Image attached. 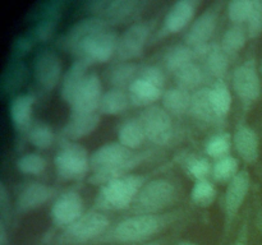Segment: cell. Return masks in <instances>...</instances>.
I'll use <instances>...</instances> for the list:
<instances>
[{
    "label": "cell",
    "mask_w": 262,
    "mask_h": 245,
    "mask_svg": "<svg viewBox=\"0 0 262 245\" xmlns=\"http://www.w3.org/2000/svg\"><path fill=\"white\" fill-rule=\"evenodd\" d=\"M179 217V212L156 214H133L107 230L99 239V244H138L148 242L155 235L170 226ZM151 241V240H150Z\"/></svg>",
    "instance_id": "obj_2"
},
{
    "label": "cell",
    "mask_w": 262,
    "mask_h": 245,
    "mask_svg": "<svg viewBox=\"0 0 262 245\" xmlns=\"http://www.w3.org/2000/svg\"><path fill=\"white\" fill-rule=\"evenodd\" d=\"M248 38L247 30L246 26H237L233 24L232 27L228 28L225 33L223 35L222 41H220V47L224 50L229 58L235 56L243 47L246 46Z\"/></svg>",
    "instance_id": "obj_36"
},
{
    "label": "cell",
    "mask_w": 262,
    "mask_h": 245,
    "mask_svg": "<svg viewBox=\"0 0 262 245\" xmlns=\"http://www.w3.org/2000/svg\"><path fill=\"white\" fill-rule=\"evenodd\" d=\"M223 8L224 3L215 2L209 5L201 14L197 15L184 35V43L192 50L210 45V40L216 30Z\"/></svg>",
    "instance_id": "obj_12"
},
{
    "label": "cell",
    "mask_w": 262,
    "mask_h": 245,
    "mask_svg": "<svg viewBox=\"0 0 262 245\" xmlns=\"http://www.w3.org/2000/svg\"><path fill=\"white\" fill-rule=\"evenodd\" d=\"M193 61H196L193 51H192V48L189 47V46H187L186 43H178V45L171 46V47L166 51L165 56H164L165 69L168 71H170L173 76L177 71H179L186 65L193 63Z\"/></svg>",
    "instance_id": "obj_35"
},
{
    "label": "cell",
    "mask_w": 262,
    "mask_h": 245,
    "mask_svg": "<svg viewBox=\"0 0 262 245\" xmlns=\"http://www.w3.org/2000/svg\"><path fill=\"white\" fill-rule=\"evenodd\" d=\"M141 66L133 61H117L106 70V79L113 88L127 91L138 76Z\"/></svg>",
    "instance_id": "obj_27"
},
{
    "label": "cell",
    "mask_w": 262,
    "mask_h": 245,
    "mask_svg": "<svg viewBox=\"0 0 262 245\" xmlns=\"http://www.w3.org/2000/svg\"><path fill=\"white\" fill-rule=\"evenodd\" d=\"M140 245H164L163 240H151V241L145 242V244H140Z\"/></svg>",
    "instance_id": "obj_51"
},
{
    "label": "cell",
    "mask_w": 262,
    "mask_h": 245,
    "mask_svg": "<svg viewBox=\"0 0 262 245\" xmlns=\"http://www.w3.org/2000/svg\"><path fill=\"white\" fill-rule=\"evenodd\" d=\"M251 188V175L248 170L243 168L238 173V175L228 183L227 190L224 194V203H223V212H224V229L225 234L230 231L232 224L235 217L239 213Z\"/></svg>",
    "instance_id": "obj_13"
},
{
    "label": "cell",
    "mask_w": 262,
    "mask_h": 245,
    "mask_svg": "<svg viewBox=\"0 0 262 245\" xmlns=\"http://www.w3.org/2000/svg\"><path fill=\"white\" fill-rule=\"evenodd\" d=\"M146 139L145 130L138 119L125 120L118 129V142L130 151L142 147Z\"/></svg>",
    "instance_id": "obj_32"
},
{
    "label": "cell",
    "mask_w": 262,
    "mask_h": 245,
    "mask_svg": "<svg viewBox=\"0 0 262 245\" xmlns=\"http://www.w3.org/2000/svg\"><path fill=\"white\" fill-rule=\"evenodd\" d=\"M205 70L196 61L188 64L174 74L177 87L184 89L187 92H196L197 89L202 88V83L205 81Z\"/></svg>",
    "instance_id": "obj_34"
},
{
    "label": "cell",
    "mask_w": 262,
    "mask_h": 245,
    "mask_svg": "<svg viewBox=\"0 0 262 245\" xmlns=\"http://www.w3.org/2000/svg\"><path fill=\"white\" fill-rule=\"evenodd\" d=\"M189 114L196 120L207 124L219 121L210 100V87H202L192 93Z\"/></svg>",
    "instance_id": "obj_28"
},
{
    "label": "cell",
    "mask_w": 262,
    "mask_h": 245,
    "mask_svg": "<svg viewBox=\"0 0 262 245\" xmlns=\"http://www.w3.org/2000/svg\"><path fill=\"white\" fill-rule=\"evenodd\" d=\"M260 74H261V79H262V61H261V65H260Z\"/></svg>",
    "instance_id": "obj_53"
},
{
    "label": "cell",
    "mask_w": 262,
    "mask_h": 245,
    "mask_svg": "<svg viewBox=\"0 0 262 245\" xmlns=\"http://www.w3.org/2000/svg\"><path fill=\"white\" fill-rule=\"evenodd\" d=\"M201 3L197 0H179L176 2L166 13L163 20V27L159 32V37L176 35L191 26Z\"/></svg>",
    "instance_id": "obj_19"
},
{
    "label": "cell",
    "mask_w": 262,
    "mask_h": 245,
    "mask_svg": "<svg viewBox=\"0 0 262 245\" xmlns=\"http://www.w3.org/2000/svg\"><path fill=\"white\" fill-rule=\"evenodd\" d=\"M27 139L38 150H48L55 140V134L46 122H33L27 130Z\"/></svg>",
    "instance_id": "obj_38"
},
{
    "label": "cell",
    "mask_w": 262,
    "mask_h": 245,
    "mask_svg": "<svg viewBox=\"0 0 262 245\" xmlns=\"http://www.w3.org/2000/svg\"><path fill=\"white\" fill-rule=\"evenodd\" d=\"M90 64L79 59H74L73 63L69 65L67 71H64L63 79L60 83V96L68 105H71L72 100L79 91L83 84L84 79L90 74Z\"/></svg>",
    "instance_id": "obj_24"
},
{
    "label": "cell",
    "mask_w": 262,
    "mask_h": 245,
    "mask_svg": "<svg viewBox=\"0 0 262 245\" xmlns=\"http://www.w3.org/2000/svg\"><path fill=\"white\" fill-rule=\"evenodd\" d=\"M102 82L96 73L90 71L83 84L72 100L71 115H87L99 112L100 102L102 99Z\"/></svg>",
    "instance_id": "obj_18"
},
{
    "label": "cell",
    "mask_w": 262,
    "mask_h": 245,
    "mask_svg": "<svg viewBox=\"0 0 262 245\" xmlns=\"http://www.w3.org/2000/svg\"><path fill=\"white\" fill-rule=\"evenodd\" d=\"M83 209L84 202L81 194L76 190H67L54 199L50 217L55 226L66 229L84 213Z\"/></svg>",
    "instance_id": "obj_17"
},
{
    "label": "cell",
    "mask_w": 262,
    "mask_h": 245,
    "mask_svg": "<svg viewBox=\"0 0 262 245\" xmlns=\"http://www.w3.org/2000/svg\"><path fill=\"white\" fill-rule=\"evenodd\" d=\"M35 102V96L31 93H19L10 100L9 117L15 130L27 132L28 128L31 127Z\"/></svg>",
    "instance_id": "obj_25"
},
{
    "label": "cell",
    "mask_w": 262,
    "mask_h": 245,
    "mask_svg": "<svg viewBox=\"0 0 262 245\" xmlns=\"http://www.w3.org/2000/svg\"><path fill=\"white\" fill-rule=\"evenodd\" d=\"M36 41L30 33L20 35L13 41L12 47H10V59L15 60H25L26 56L31 53V50L35 46Z\"/></svg>",
    "instance_id": "obj_45"
},
{
    "label": "cell",
    "mask_w": 262,
    "mask_h": 245,
    "mask_svg": "<svg viewBox=\"0 0 262 245\" xmlns=\"http://www.w3.org/2000/svg\"><path fill=\"white\" fill-rule=\"evenodd\" d=\"M152 33V27L148 22H136L130 24L118 40L115 58L118 61H132L142 55L146 45Z\"/></svg>",
    "instance_id": "obj_14"
},
{
    "label": "cell",
    "mask_w": 262,
    "mask_h": 245,
    "mask_svg": "<svg viewBox=\"0 0 262 245\" xmlns=\"http://www.w3.org/2000/svg\"><path fill=\"white\" fill-rule=\"evenodd\" d=\"M66 3L60 0H49L41 3L38 9L36 10L35 23L28 31L31 36L35 38L36 42H48L55 33L58 28L59 19L63 14Z\"/></svg>",
    "instance_id": "obj_15"
},
{
    "label": "cell",
    "mask_w": 262,
    "mask_h": 245,
    "mask_svg": "<svg viewBox=\"0 0 262 245\" xmlns=\"http://www.w3.org/2000/svg\"><path fill=\"white\" fill-rule=\"evenodd\" d=\"M253 0H232L227 4L228 18L233 24L246 26L251 9H252Z\"/></svg>",
    "instance_id": "obj_43"
},
{
    "label": "cell",
    "mask_w": 262,
    "mask_h": 245,
    "mask_svg": "<svg viewBox=\"0 0 262 245\" xmlns=\"http://www.w3.org/2000/svg\"><path fill=\"white\" fill-rule=\"evenodd\" d=\"M233 145L238 156L248 165H252L260 156V138L257 132L247 124H239L233 134Z\"/></svg>",
    "instance_id": "obj_22"
},
{
    "label": "cell",
    "mask_w": 262,
    "mask_h": 245,
    "mask_svg": "<svg viewBox=\"0 0 262 245\" xmlns=\"http://www.w3.org/2000/svg\"><path fill=\"white\" fill-rule=\"evenodd\" d=\"M33 81L43 93L54 91L63 79V64L54 50L43 47L36 53L31 66Z\"/></svg>",
    "instance_id": "obj_9"
},
{
    "label": "cell",
    "mask_w": 262,
    "mask_h": 245,
    "mask_svg": "<svg viewBox=\"0 0 262 245\" xmlns=\"http://www.w3.org/2000/svg\"><path fill=\"white\" fill-rule=\"evenodd\" d=\"M177 197V188L168 179H155L142 186L132 208L136 214L161 213L173 204Z\"/></svg>",
    "instance_id": "obj_6"
},
{
    "label": "cell",
    "mask_w": 262,
    "mask_h": 245,
    "mask_svg": "<svg viewBox=\"0 0 262 245\" xmlns=\"http://www.w3.org/2000/svg\"><path fill=\"white\" fill-rule=\"evenodd\" d=\"M246 30L250 40H255L262 35V0H253Z\"/></svg>",
    "instance_id": "obj_44"
},
{
    "label": "cell",
    "mask_w": 262,
    "mask_h": 245,
    "mask_svg": "<svg viewBox=\"0 0 262 245\" xmlns=\"http://www.w3.org/2000/svg\"><path fill=\"white\" fill-rule=\"evenodd\" d=\"M127 92L132 106L146 109V107L152 106V105H155L156 101L161 100L164 89L159 88L158 86L152 84L151 82L137 76V78L133 81V83L130 84Z\"/></svg>",
    "instance_id": "obj_26"
},
{
    "label": "cell",
    "mask_w": 262,
    "mask_h": 245,
    "mask_svg": "<svg viewBox=\"0 0 262 245\" xmlns=\"http://www.w3.org/2000/svg\"><path fill=\"white\" fill-rule=\"evenodd\" d=\"M54 163L60 179L67 181L81 180L91 171V155L79 143L63 140L54 158Z\"/></svg>",
    "instance_id": "obj_5"
},
{
    "label": "cell",
    "mask_w": 262,
    "mask_h": 245,
    "mask_svg": "<svg viewBox=\"0 0 262 245\" xmlns=\"http://www.w3.org/2000/svg\"><path fill=\"white\" fill-rule=\"evenodd\" d=\"M56 197V189L40 181L28 183L20 189L15 202L17 213H28L45 206Z\"/></svg>",
    "instance_id": "obj_20"
},
{
    "label": "cell",
    "mask_w": 262,
    "mask_h": 245,
    "mask_svg": "<svg viewBox=\"0 0 262 245\" xmlns=\"http://www.w3.org/2000/svg\"><path fill=\"white\" fill-rule=\"evenodd\" d=\"M30 78V68L25 60L10 59L0 78V91L4 97H15Z\"/></svg>",
    "instance_id": "obj_21"
},
{
    "label": "cell",
    "mask_w": 262,
    "mask_h": 245,
    "mask_svg": "<svg viewBox=\"0 0 262 245\" xmlns=\"http://www.w3.org/2000/svg\"><path fill=\"white\" fill-rule=\"evenodd\" d=\"M112 227L106 214L100 211H90L82 214L77 221L67 226L56 236V245H81L97 242Z\"/></svg>",
    "instance_id": "obj_4"
},
{
    "label": "cell",
    "mask_w": 262,
    "mask_h": 245,
    "mask_svg": "<svg viewBox=\"0 0 262 245\" xmlns=\"http://www.w3.org/2000/svg\"><path fill=\"white\" fill-rule=\"evenodd\" d=\"M130 106L129 96L125 89L110 88L109 91L104 92L101 102H100L99 114L115 116L127 111Z\"/></svg>",
    "instance_id": "obj_30"
},
{
    "label": "cell",
    "mask_w": 262,
    "mask_h": 245,
    "mask_svg": "<svg viewBox=\"0 0 262 245\" xmlns=\"http://www.w3.org/2000/svg\"><path fill=\"white\" fill-rule=\"evenodd\" d=\"M256 224H257L258 229H260L261 234H262V208L257 209V212H256Z\"/></svg>",
    "instance_id": "obj_50"
},
{
    "label": "cell",
    "mask_w": 262,
    "mask_h": 245,
    "mask_svg": "<svg viewBox=\"0 0 262 245\" xmlns=\"http://www.w3.org/2000/svg\"><path fill=\"white\" fill-rule=\"evenodd\" d=\"M112 27L102 18L87 15L77 20L66 31V33L59 40V47L77 58L81 48L90 38Z\"/></svg>",
    "instance_id": "obj_10"
},
{
    "label": "cell",
    "mask_w": 262,
    "mask_h": 245,
    "mask_svg": "<svg viewBox=\"0 0 262 245\" xmlns=\"http://www.w3.org/2000/svg\"><path fill=\"white\" fill-rule=\"evenodd\" d=\"M146 5L147 2L140 0H92L84 4V9L89 15L102 18L112 27L135 18Z\"/></svg>",
    "instance_id": "obj_8"
},
{
    "label": "cell",
    "mask_w": 262,
    "mask_h": 245,
    "mask_svg": "<svg viewBox=\"0 0 262 245\" xmlns=\"http://www.w3.org/2000/svg\"><path fill=\"white\" fill-rule=\"evenodd\" d=\"M233 89L242 104L243 110L248 111L257 102L262 93L260 68L255 59H247L233 71Z\"/></svg>",
    "instance_id": "obj_7"
},
{
    "label": "cell",
    "mask_w": 262,
    "mask_h": 245,
    "mask_svg": "<svg viewBox=\"0 0 262 245\" xmlns=\"http://www.w3.org/2000/svg\"><path fill=\"white\" fill-rule=\"evenodd\" d=\"M151 155V151L133 152L119 142L106 143L91 153L92 174L89 181L101 186L107 181L129 175L130 171L148 160Z\"/></svg>",
    "instance_id": "obj_1"
},
{
    "label": "cell",
    "mask_w": 262,
    "mask_h": 245,
    "mask_svg": "<svg viewBox=\"0 0 262 245\" xmlns=\"http://www.w3.org/2000/svg\"><path fill=\"white\" fill-rule=\"evenodd\" d=\"M138 120L142 124L147 140L156 145H164L171 142L176 134L171 115L163 106L152 105L141 112Z\"/></svg>",
    "instance_id": "obj_11"
},
{
    "label": "cell",
    "mask_w": 262,
    "mask_h": 245,
    "mask_svg": "<svg viewBox=\"0 0 262 245\" xmlns=\"http://www.w3.org/2000/svg\"><path fill=\"white\" fill-rule=\"evenodd\" d=\"M178 245H199V244H194V242H189V241H183V242H179Z\"/></svg>",
    "instance_id": "obj_52"
},
{
    "label": "cell",
    "mask_w": 262,
    "mask_h": 245,
    "mask_svg": "<svg viewBox=\"0 0 262 245\" xmlns=\"http://www.w3.org/2000/svg\"><path fill=\"white\" fill-rule=\"evenodd\" d=\"M191 99V92L184 91L179 87H173V88L164 91L163 97H161V104L171 116H181V115L189 112Z\"/></svg>",
    "instance_id": "obj_31"
},
{
    "label": "cell",
    "mask_w": 262,
    "mask_h": 245,
    "mask_svg": "<svg viewBox=\"0 0 262 245\" xmlns=\"http://www.w3.org/2000/svg\"><path fill=\"white\" fill-rule=\"evenodd\" d=\"M248 234H250V221H248L247 217V218L243 221L242 227H241L237 239L233 242V245H248Z\"/></svg>",
    "instance_id": "obj_48"
},
{
    "label": "cell",
    "mask_w": 262,
    "mask_h": 245,
    "mask_svg": "<svg viewBox=\"0 0 262 245\" xmlns=\"http://www.w3.org/2000/svg\"><path fill=\"white\" fill-rule=\"evenodd\" d=\"M138 77L151 82V83L155 84V86H158L159 88L161 89H164V86H165V76H164V71L161 70L159 66H155V65L141 66L140 71H138Z\"/></svg>",
    "instance_id": "obj_46"
},
{
    "label": "cell",
    "mask_w": 262,
    "mask_h": 245,
    "mask_svg": "<svg viewBox=\"0 0 262 245\" xmlns=\"http://www.w3.org/2000/svg\"><path fill=\"white\" fill-rule=\"evenodd\" d=\"M0 245H9L7 224L3 221H0Z\"/></svg>",
    "instance_id": "obj_49"
},
{
    "label": "cell",
    "mask_w": 262,
    "mask_h": 245,
    "mask_svg": "<svg viewBox=\"0 0 262 245\" xmlns=\"http://www.w3.org/2000/svg\"><path fill=\"white\" fill-rule=\"evenodd\" d=\"M232 144L233 135L229 134L228 132H220L207 139V142L205 143V152L210 157L219 160V158L229 155Z\"/></svg>",
    "instance_id": "obj_40"
},
{
    "label": "cell",
    "mask_w": 262,
    "mask_h": 245,
    "mask_svg": "<svg viewBox=\"0 0 262 245\" xmlns=\"http://www.w3.org/2000/svg\"><path fill=\"white\" fill-rule=\"evenodd\" d=\"M239 161L234 156L228 155L225 157L215 160L212 163L211 176L216 183H230L239 173Z\"/></svg>",
    "instance_id": "obj_37"
},
{
    "label": "cell",
    "mask_w": 262,
    "mask_h": 245,
    "mask_svg": "<svg viewBox=\"0 0 262 245\" xmlns=\"http://www.w3.org/2000/svg\"><path fill=\"white\" fill-rule=\"evenodd\" d=\"M230 58L224 53L220 43H211L204 61L205 73L215 78V81H224L228 70H229Z\"/></svg>",
    "instance_id": "obj_29"
},
{
    "label": "cell",
    "mask_w": 262,
    "mask_h": 245,
    "mask_svg": "<svg viewBox=\"0 0 262 245\" xmlns=\"http://www.w3.org/2000/svg\"><path fill=\"white\" fill-rule=\"evenodd\" d=\"M145 184V176L137 174H129L107 181L100 186L95 199V208L99 211H123L130 208Z\"/></svg>",
    "instance_id": "obj_3"
},
{
    "label": "cell",
    "mask_w": 262,
    "mask_h": 245,
    "mask_svg": "<svg viewBox=\"0 0 262 245\" xmlns=\"http://www.w3.org/2000/svg\"><path fill=\"white\" fill-rule=\"evenodd\" d=\"M210 100L219 121H223L229 115L233 105L232 92L225 81H215L210 87Z\"/></svg>",
    "instance_id": "obj_33"
},
{
    "label": "cell",
    "mask_w": 262,
    "mask_h": 245,
    "mask_svg": "<svg viewBox=\"0 0 262 245\" xmlns=\"http://www.w3.org/2000/svg\"><path fill=\"white\" fill-rule=\"evenodd\" d=\"M183 165L186 166L188 175L194 181L206 180L212 173V165L207 158L202 156H191L186 161H183Z\"/></svg>",
    "instance_id": "obj_42"
},
{
    "label": "cell",
    "mask_w": 262,
    "mask_h": 245,
    "mask_svg": "<svg viewBox=\"0 0 262 245\" xmlns=\"http://www.w3.org/2000/svg\"><path fill=\"white\" fill-rule=\"evenodd\" d=\"M216 188H215L214 183L209 179L194 181L191 189V201L197 207L206 208L214 203L215 199H216Z\"/></svg>",
    "instance_id": "obj_39"
},
{
    "label": "cell",
    "mask_w": 262,
    "mask_h": 245,
    "mask_svg": "<svg viewBox=\"0 0 262 245\" xmlns=\"http://www.w3.org/2000/svg\"><path fill=\"white\" fill-rule=\"evenodd\" d=\"M101 115L99 112L87 115H71L61 129V138L67 142H77L95 132L99 128Z\"/></svg>",
    "instance_id": "obj_23"
},
{
    "label": "cell",
    "mask_w": 262,
    "mask_h": 245,
    "mask_svg": "<svg viewBox=\"0 0 262 245\" xmlns=\"http://www.w3.org/2000/svg\"><path fill=\"white\" fill-rule=\"evenodd\" d=\"M118 40H119V35L112 31V28L104 31L90 38L81 48L77 58L74 59L86 61L90 65L106 63L112 60L117 54Z\"/></svg>",
    "instance_id": "obj_16"
},
{
    "label": "cell",
    "mask_w": 262,
    "mask_h": 245,
    "mask_svg": "<svg viewBox=\"0 0 262 245\" xmlns=\"http://www.w3.org/2000/svg\"><path fill=\"white\" fill-rule=\"evenodd\" d=\"M10 214V198L8 189L4 183H0V221L8 225V218Z\"/></svg>",
    "instance_id": "obj_47"
},
{
    "label": "cell",
    "mask_w": 262,
    "mask_h": 245,
    "mask_svg": "<svg viewBox=\"0 0 262 245\" xmlns=\"http://www.w3.org/2000/svg\"><path fill=\"white\" fill-rule=\"evenodd\" d=\"M15 166H17L19 173L25 174V175L36 176L41 175L46 170L48 162H46L45 157L41 156L40 153L30 152L20 156L15 162Z\"/></svg>",
    "instance_id": "obj_41"
}]
</instances>
